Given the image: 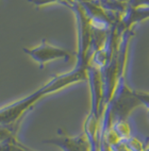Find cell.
<instances>
[{
	"mask_svg": "<svg viewBox=\"0 0 149 151\" xmlns=\"http://www.w3.org/2000/svg\"><path fill=\"white\" fill-rule=\"evenodd\" d=\"M45 143L58 146L63 151H92L89 140L84 132L76 136L60 134L58 137L45 140Z\"/></svg>",
	"mask_w": 149,
	"mask_h": 151,
	"instance_id": "6da1fadb",
	"label": "cell"
},
{
	"mask_svg": "<svg viewBox=\"0 0 149 151\" xmlns=\"http://www.w3.org/2000/svg\"><path fill=\"white\" fill-rule=\"evenodd\" d=\"M22 151H31V150H30V149H28V148H26L24 146L22 145Z\"/></svg>",
	"mask_w": 149,
	"mask_h": 151,
	"instance_id": "277c9868",
	"label": "cell"
},
{
	"mask_svg": "<svg viewBox=\"0 0 149 151\" xmlns=\"http://www.w3.org/2000/svg\"><path fill=\"white\" fill-rule=\"evenodd\" d=\"M20 122L22 120L11 124H0V144L4 143V142L17 140L16 133Z\"/></svg>",
	"mask_w": 149,
	"mask_h": 151,
	"instance_id": "3957f363",
	"label": "cell"
},
{
	"mask_svg": "<svg viewBox=\"0 0 149 151\" xmlns=\"http://www.w3.org/2000/svg\"><path fill=\"white\" fill-rule=\"evenodd\" d=\"M27 52L32 58L37 60L41 64H44L45 62H48V61H51V60L62 59V58H65L67 60L71 55L69 52L65 51L63 49L57 48V47L49 46L48 44L46 43H44L41 47H38V48L34 49V50H31V51H27Z\"/></svg>",
	"mask_w": 149,
	"mask_h": 151,
	"instance_id": "7a4b0ae2",
	"label": "cell"
},
{
	"mask_svg": "<svg viewBox=\"0 0 149 151\" xmlns=\"http://www.w3.org/2000/svg\"><path fill=\"white\" fill-rule=\"evenodd\" d=\"M145 151H149V145L146 147V149H145Z\"/></svg>",
	"mask_w": 149,
	"mask_h": 151,
	"instance_id": "5b68a950",
	"label": "cell"
}]
</instances>
